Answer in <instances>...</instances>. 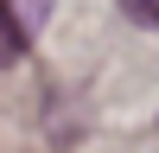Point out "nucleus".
Returning <instances> with one entry per match:
<instances>
[{"instance_id":"2","label":"nucleus","mask_w":159,"mask_h":153,"mask_svg":"<svg viewBox=\"0 0 159 153\" xmlns=\"http://www.w3.org/2000/svg\"><path fill=\"white\" fill-rule=\"evenodd\" d=\"M121 13L134 26H159V0H121Z\"/></svg>"},{"instance_id":"1","label":"nucleus","mask_w":159,"mask_h":153,"mask_svg":"<svg viewBox=\"0 0 159 153\" xmlns=\"http://www.w3.org/2000/svg\"><path fill=\"white\" fill-rule=\"evenodd\" d=\"M19 58H25V26L13 19V7L0 0V70H7V64H19Z\"/></svg>"},{"instance_id":"3","label":"nucleus","mask_w":159,"mask_h":153,"mask_svg":"<svg viewBox=\"0 0 159 153\" xmlns=\"http://www.w3.org/2000/svg\"><path fill=\"white\" fill-rule=\"evenodd\" d=\"M45 13H51V0H19V13H13V19H19V26H38Z\"/></svg>"}]
</instances>
